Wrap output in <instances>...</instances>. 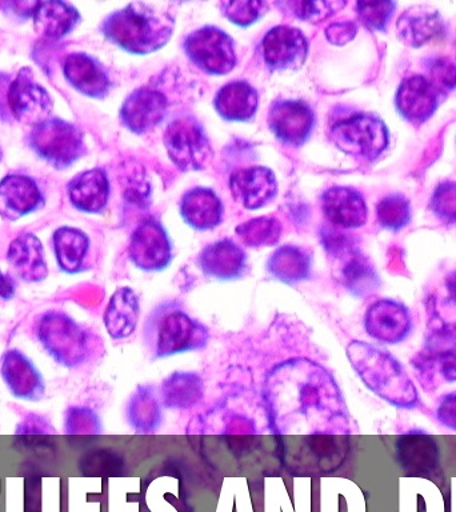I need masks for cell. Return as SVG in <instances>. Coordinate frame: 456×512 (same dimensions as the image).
<instances>
[{"label": "cell", "mask_w": 456, "mask_h": 512, "mask_svg": "<svg viewBox=\"0 0 456 512\" xmlns=\"http://www.w3.org/2000/svg\"><path fill=\"white\" fill-rule=\"evenodd\" d=\"M232 196L247 210H258L274 200L278 183L274 172L266 167H250L232 172L230 178Z\"/></svg>", "instance_id": "obj_20"}, {"label": "cell", "mask_w": 456, "mask_h": 512, "mask_svg": "<svg viewBox=\"0 0 456 512\" xmlns=\"http://www.w3.org/2000/svg\"><path fill=\"white\" fill-rule=\"evenodd\" d=\"M428 70H430V76L427 79L440 92V95L456 88V66L451 60L435 59L430 63Z\"/></svg>", "instance_id": "obj_44"}, {"label": "cell", "mask_w": 456, "mask_h": 512, "mask_svg": "<svg viewBox=\"0 0 456 512\" xmlns=\"http://www.w3.org/2000/svg\"><path fill=\"white\" fill-rule=\"evenodd\" d=\"M268 124L280 142L302 146L314 131L315 112L302 100H278L270 108Z\"/></svg>", "instance_id": "obj_16"}, {"label": "cell", "mask_w": 456, "mask_h": 512, "mask_svg": "<svg viewBox=\"0 0 456 512\" xmlns=\"http://www.w3.org/2000/svg\"><path fill=\"white\" fill-rule=\"evenodd\" d=\"M183 47L191 62L206 74L226 75L234 70V42L218 27L207 26L192 31Z\"/></svg>", "instance_id": "obj_9"}, {"label": "cell", "mask_w": 456, "mask_h": 512, "mask_svg": "<svg viewBox=\"0 0 456 512\" xmlns=\"http://www.w3.org/2000/svg\"><path fill=\"white\" fill-rule=\"evenodd\" d=\"M123 468V460L115 452L98 450L82 456L79 470L84 475H115Z\"/></svg>", "instance_id": "obj_40"}, {"label": "cell", "mask_w": 456, "mask_h": 512, "mask_svg": "<svg viewBox=\"0 0 456 512\" xmlns=\"http://www.w3.org/2000/svg\"><path fill=\"white\" fill-rule=\"evenodd\" d=\"M215 110L230 122H248L258 110L259 96L250 83H227L218 91L214 100Z\"/></svg>", "instance_id": "obj_32"}, {"label": "cell", "mask_w": 456, "mask_h": 512, "mask_svg": "<svg viewBox=\"0 0 456 512\" xmlns=\"http://www.w3.org/2000/svg\"><path fill=\"white\" fill-rule=\"evenodd\" d=\"M208 339V328L175 302L160 304L144 323V346L151 359L203 350Z\"/></svg>", "instance_id": "obj_4"}, {"label": "cell", "mask_w": 456, "mask_h": 512, "mask_svg": "<svg viewBox=\"0 0 456 512\" xmlns=\"http://www.w3.org/2000/svg\"><path fill=\"white\" fill-rule=\"evenodd\" d=\"M431 208L444 222L456 223V183L439 184L431 199Z\"/></svg>", "instance_id": "obj_43"}, {"label": "cell", "mask_w": 456, "mask_h": 512, "mask_svg": "<svg viewBox=\"0 0 456 512\" xmlns=\"http://www.w3.org/2000/svg\"><path fill=\"white\" fill-rule=\"evenodd\" d=\"M0 375L16 399L38 402L46 392L42 372L18 348H10L0 358Z\"/></svg>", "instance_id": "obj_15"}, {"label": "cell", "mask_w": 456, "mask_h": 512, "mask_svg": "<svg viewBox=\"0 0 456 512\" xmlns=\"http://www.w3.org/2000/svg\"><path fill=\"white\" fill-rule=\"evenodd\" d=\"M331 139L346 154L374 160L388 146V130L378 116L359 114L336 123Z\"/></svg>", "instance_id": "obj_8"}, {"label": "cell", "mask_w": 456, "mask_h": 512, "mask_svg": "<svg viewBox=\"0 0 456 512\" xmlns=\"http://www.w3.org/2000/svg\"><path fill=\"white\" fill-rule=\"evenodd\" d=\"M204 391L202 376L191 371H176L163 380L159 396L164 408L184 411L199 404Z\"/></svg>", "instance_id": "obj_30"}, {"label": "cell", "mask_w": 456, "mask_h": 512, "mask_svg": "<svg viewBox=\"0 0 456 512\" xmlns=\"http://www.w3.org/2000/svg\"><path fill=\"white\" fill-rule=\"evenodd\" d=\"M219 6L222 8L223 15L240 27L251 26L256 20L262 19L268 10L266 2H254V0L222 2Z\"/></svg>", "instance_id": "obj_39"}, {"label": "cell", "mask_w": 456, "mask_h": 512, "mask_svg": "<svg viewBox=\"0 0 456 512\" xmlns=\"http://www.w3.org/2000/svg\"><path fill=\"white\" fill-rule=\"evenodd\" d=\"M68 195L78 210L99 214L106 207L110 196V183L106 172L94 168L75 176L68 184Z\"/></svg>", "instance_id": "obj_29"}, {"label": "cell", "mask_w": 456, "mask_h": 512, "mask_svg": "<svg viewBox=\"0 0 456 512\" xmlns=\"http://www.w3.org/2000/svg\"><path fill=\"white\" fill-rule=\"evenodd\" d=\"M358 27L352 22H340L331 24L326 30L327 39L336 46H343L355 38Z\"/></svg>", "instance_id": "obj_47"}, {"label": "cell", "mask_w": 456, "mask_h": 512, "mask_svg": "<svg viewBox=\"0 0 456 512\" xmlns=\"http://www.w3.org/2000/svg\"><path fill=\"white\" fill-rule=\"evenodd\" d=\"M279 6L290 8L296 18L307 20V22H320L330 18L340 8L346 6L344 2H288L279 3Z\"/></svg>", "instance_id": "obj_41"}, {"label": "cell", "mask_w": 456, "mask_h": 512, "mask_svg": "<svg viewBox=\"0 0 456 512\" xmlns=\"http://www.w3.org/2000/svg\"><path fill=\"white\" fill-rule=\"evenodd\" d=\"M35 31L48 39H60L71 32L79 23L78 10L64 2H39L34 11Z\"/></svg>", "instance_id": "obj_35"}, {"label": "cell", "mask_w": 456, "mask_h": 512, "mask_svg": "<svg viewBox=\"0 0 456 512\" xmlns=\"http://www.w3.org/2000/svg\"><path fill=\"white\" fill-rule=\"evenodd\" d=\"M395 455L400 468L414 478H431L439 470L440 448L434 436L422 430H411L395 442Z\"/></svg>", "instance_id": "obj_13"}, {"label": "cell", "mask_w": 456, "mask_h": 512, "mask_svg": "<svg viewBox=\"0 0 456 512\" xmlns=\"http://www.w3.org/2000/svg\"><path fill=\"white\" fill-rule=\"evenodd\" d=\"M236 235L247 247L260 248L275 246L282 235V224L271 216L248 220L236 227Z\"/></svg>", "instance_id": "obj_36"}, {"label": "cell", "mask_w": 456, "mask_h": 512, "mask_svg": "<svg viewBox=\"0 0 456 512\" xmlns=\"http://www.w3.org/2000/svg\"><path fill=\"white\" fill-rule=\"evenodd\" d=\"M174 27L175 19L170 12L147 3H132L108 15L102 32L123 50L147 55L166 46Z\"/></svg>", "instance_id": "obj_3"}, {"label": "cell", "mask_w": 456, "mask_h": 512, "mask_svg": "<svg viewBox=\"0 0 456 512\" xmlns=\"http://www.w3.org/2000/svg\"><path fill=\"white\" fill-rule=\"evenodd\" d=\"M440 92L426 76L414 75L404 79L396 92V107L403 118L412 123H423L435 114Z\"/></svg>", "instance_id": "obj_21"}, {"label": "cell", "mask_w": 456, "mask_h": 512, "mask_svg": "<svg viewBox=\"0 0 456 512\" xmlns=\"http://www.w3.org/2000/svg\"><path fill=\"white\" fill-rule=\"evenodd\" d=\"M356 10L364 26L370 30L382 31L386 28L395 4L392 2H358Z\"/></svg>", "instance_id": "obj_42"}, {"label": "cell", "mask_w": 456, "mask_h": 512, "mask_svg": "<svg viewBox=\"0 0 456 512\" xmlns=\"http://www.w3.org/2000/svg\"><path fill=\"white\" fill-rule=\"evenodd\" d=\"M436 419L443 427L456 432V391L442 396L439 400Z\"/></svg>", "instance_id": "obj_46"}, {"label": "cell", "mask_w": 456, "mask_h": 512, "mask_svg": "<svg viewBox=\"0 0 456 512\" xmlns=\"http://www.w3.org/2000/svg\"><path fill=\"white\" fill-rule=\"evenodd\" d=\"M399 39L411 47H422L443 34L439 11L430 6H415L404 11L396 23Z\"/></svg>", "instance_id": "obj_27"}, {"label": "cell", "mask_w": 456, "mask_h": 512, "mask_svg": "<svg viewBox=\"0 0 456 512\" xmlns=\"http://www.w3.org/2000/svg\"><path fill=\"white\" fill-rule=\"evenodd\" d=\"M267 272L272 279L294 286L311 278L312 255L306 248L286 244L268 258Z\"/></svg>", "instance_id": "obj_33"}, {"label": "cell", "mask_w": 456, "mask_h": 512, "mask_svg": "<svg viewBox=\"0 0 456 512\" xmlns=\"http://www.w3.org/2000/svg\"><path fill=\"white\" fill-rule=\"evenodd\" d=\"M0 156H2V155H0Z\"/></svg>", "instance_id": "obj_50"}, {"label": "cell", "mask_w": 456, "mask_h": 512, "mask_svg": "<svg viewBox=\"0 0 456 512\" xmlns=\"http://www.w3.org/2000/svg\"><path fill=\"white\" fill-rule=\"evenodd\" d=\"M128 423L139 434H154L163 423V404L158 391L150 384H140L128 400Z\"/></svg>", "instance_id": "obj_31"}, {"label": "cell", "mask_w": 456, "mask_h": 512, "mask_svg": "<svg viewBox=\"0 0 456 512\" xmlns=\"http://www.w3.org/2000/svg\"><path fill=\"white\" fill-rule=\"evenodd\" d=\"M198 264L206 278L230 282L246 274L248 259L246 252L234 240L222 239L203 248Z\"/></svg>", "instance_id": "obj_18"}, {"label": "cell", "mask_w": 456, "mask_h": 512, "mask_svg": "<svg viewBox=\"0 0 456 512\" xmlns=\"http://www.w3.org/2000/svg\"><path fill=\"white\" fill-rule=\"evenodd\" d=\"M322 204L324 215L336 227L358 228L366 223V202L354 188L332 187L324 192Z\"/></svg>", "instance_id": "obj_25"}, {"label": "cell", "mask_w": 456, "mask_h": 512, "mask_svg": "<svg viewBox=\"0 0 456 512\" xmlns=\"http://www.w3.org/2000/svg\"><path fill=\"white\" fill-rule=\"evenodd\" d=\"M52 246L60 270L70 275L86 270L90 239L84 232L72 227H60L52 236Z\"/></svg>", "instance_id": "obj_34"}, {"label": "cell", "mask_w": 456, "mask_h": 512, "mask_svg": "<svg viewBox=\"0 0 456 512\" xmlns=\"http://www.w3.org/2000/svg\"><path fill=\"white\" fill-rule=\"evenodd\" d=\"M446 288L448 298H450L451 302L456 306V270L447 276Z\"/></svg>", "instance_id": "obj_49"}, {"label": "cell", "mask_w": 456, "mask_h": 512, "mask_svg": "<svg viewBox=\"0 0 456 512\" xmlns=\"http://www.w3.org/2000/svg\"><path fill=\"white\" fill-rule=\"evenodd\" d=\"M30 146L56 168H66L84 154L82 131L62 119L50 118L32 128Z\"/></svg>", "instance_id": "obj_6"}, {"label": "cell", "mask_w": 456, "mask_h": 512, "mask_svg": "<svg viewBox=\"0 0 456 512\" xmlns=\"http://www.w3.org/2000/svg\"><path fill=\"white\" fill-rule=\"evenodd\" d=\"M140 300L130 287H120L112 294L103 315L107 334L114 340L130 338L138 327Z\"/></svg>", "instance_id": "obj_26"}, {"label": "cell", "mask_w": 456, "mask_h": 512, "mask_svg": "<svg viewBox=\"0 0 456 512\" xmlns=\"http://www.w3.org/2000/svg\"><path fill=\"white\" fill-rule=\"evenodd\" d=\"M43 204L42 192L34 179L26 175H8L0 182V215L7 220L38 210Z\"/></svg>", "instance_id": "obj_23"}, {"label": "cell", "mask_w": 456, "mask_h": 512, "mask_svg": "<svg viewBox=\"0 0 456 512\" xmlns=\"http://www.w3.org/2000/svg\"><path fill=\"white\" fill-rule=\"evenodd\" d=\"M376 211L380 224L388 230H400L410 222V203L403 195H390L380 200Z\"/></svg>", "instance_id": "obj_38"}, {"label": "cell", "mask_w": 456, "mask_h": 512, "mask_svg": "<svg viewBox=\"0 0 456 512\" xmlns=\"http://www.w3.org/2000/svg\"><path fill=\"white\" fill-rule=\"evenodd\" d=\"M334 260V276L340 286L356 298L374 294L380 280L370 259L355 246V243L330 255Z\"/></svg>", "instance_id": "obj_17"}, {"label": "cell", "mask_w": 456, "mask_h": 512, "mask_svg": "<svg viewBox=\"0 0 456 512\" xmlns=\"http://www.w3.org/2000/svg\"><path fill=\"white\" fill-rule=\"evenodd\" d=\"M35 336L59 366L78 368L92 358L98 339L66 312L50 310L36 319Z\"/></svg>", "instance_id": "obj_5"}, {"label": "cell", "mask_w": 456, "mask_h": 512, "mask_svg": "<svg viewBox=\"0 0 456 512\" xmlns=\"http://www.w3.org/2000/svg\"><path fill=\"white\" fill-rule=\"evenodd\" d=\"M346 355L364 386L384 402L402 410L419 406V392L402 363L384 348L352 340Z\"/></svg>", "instance_id": "obj_2"}, {"label": "cell", "mask_w": 456, "mask_h": 512, "mask_svg": "<svg viewBox=\"0 0 456 512\" xmlns=\"http://www.w3.org/2000/svg\"><path fill=\"white\" fill-rule=\"evenodd\" d=\"M167 114V99L155 88H138L124 100L120 119L128 130L144 134L158 126Z\"/></svg>", "instance_id": "obj_19"}, {"label": "cell", "mask_w": 456, "mask_h": 512, "mask_svg": "<svg viewBox=\"0 0 456 512\" xmlns=\"http://www.w3.org/2000/svg\"><path fill=\"white\" fill-rule=\"evenodd\" d=\"M7 260L24 282L38 283L47 278L48 267L43 244L34 234H22L12 240Z\"/></svg>", "instance_id": "obj_24"}, {"label": "cell", "mask_w": 456, "mask_h": 512, "mask_svg": "<svg viewBox=\"0 0 456 512\" xmlns=\"http://www.w3.org/2000/svg\"><path fill=\"white\" fill-rule=\"evenodd\" d=\"M56 430L50 420L39 414H28L16 427L15 434L20 436H46L55 434Z\"/></svg>", "instance_id": "obj_45"}, {"label": "cell", "mask_w": 456, "mask_h": 512, "mask_svg": "<svg viewBox=\"0 0 456 512\" xmlns=\"http://www.w3.org/2000/svg\"><path fill=\"white\" fill-rule=\"evenodd\" d=\"M364 330L370 338L383 344H399L412 331V318L404 304L392 299H379L367 308Z\"/></svg>", "instance_id": "obj_12"}, {"label": "cell", "mask_w": 456, "mask_h": 512, "mask_svg": "<svg viewBox=\"0 0 456 512\" xmlns=\"http://www.w3.org/2000/svg\"><path fill=\"white\" fill-rule=\"evenodd\" d=\"M63 72L72 87L90 98H104L110 91L111 80L106 68L84 52L68 55Z\"/></svg>", "instance_id": "obj_22"}, {"label": "cell", "mask_w": 456, "mask_h": 512, "mask_svg": "<svg viewBox=\"0 0 456 512\" xmlns=\"http://www.w3.org/2000/svg\"><path fill=\"white\" fill-rule=\"evenodd\" d=\"M164 146L172 163L182 171H198L212 159L210 140L202 124L192 116H184L168 124Z\"/></svg>", "instance_id": "obj_7"}, {"label": "cell", "mask_w": 456, "mask_h": 512, "mask_svg": "<svg viewBox=\"0 0 456 512\" xmlns=\"http://www.w3.org/2000/svg\"><path fill=\"white\" fill-rule=\"evenodd\" d=\"M103 424L98 412L87 406H71L64 414V432L67 435L88 436L102 434Z\"/></svg>", "instance_id": "obj_37"}, {"label": "cell", "mask_w": 456, "mask_h": 512, "mask_svg": "<svg viewBox=\"0 0 456 512\" xmlns=\"http://www.w3.org/2000/svg\"><path fill=\"white\" fill-rule=\"evenodd\" d=\"M7 104L12 116L19 122L35 127L50 119L51 96L35 82L30 68H23L8 84Z\"/></svg>", "instance_id": "obj_11"}, {"label": "cell", "mask_w": 456, "mask_h": 512, "mask_svg": "<svg viewBox=\"0 0 456 512\" xmlns=\"http://www.w3.org/2000/svg\"><path fill=\"white\" fill-rule=\"evenodd\" d=\"M16 292L15 280L10 275L3 274L0 271V298L3 300H11Z\"/></svg>", "instance_id": "obj_48"}, {"label": "cell", "mask_w": 456, "mask_h": 512, "mask_svg": "<svg viewBox=\"0 0 456 512\" xmlns=\"http://www.w3.org/2000/svg\"><path fill=\"white\" fill-rule=\"evenodd\" d=\"M262 54L272 71L298 70L306 62L308 40L299 28L276 26L264 35Z\"/></svg>", "instance_id": "obj_14"}, {"label": "cell", "mask_w": 456, "mask_h": 512, "mask_svg": "<svg viewBox=\"0 0 456 512\" xmlns=\"http://www.w3.org/2000/svg\"><path fill=\"white\" fill-rule=\"evenodd\" d=\"M128 256L139 270L159 272L172 262V243L167 231L155 219H146L132 232Z\"/></svg>", "instance_id": "obj_10"}, {"label": "cell", "mask_w": 456, "mask_h": 512, "mask_svg": "<svg viewBox=\"0 0 456 512\" xmlns=\"http://www.w3.org/2000/svg\"><path fill=\"white\" fill-rule=\"evenodd\" d=\"M268 427L278 436L352 434L346 400L334 375L308 358L272 367L262 387Z\"/></svg>", "instance_id": "obj_1"}, {"label": "cell", "mask_w": 456, "mask_h": 512, "mask_svg": "<svg viewBox=\"0 0 456 512\" xmlns=\"http://www.w3.org/2000/svg\"><path fill=\"white\" fill-rule=\"evenodd\" d=\"M180 212L188 226L199 231L218 227L223 218V204L210 188H192L183 195Z\"/></svg>", "instance_id": "obj_28"}]
</instances>
